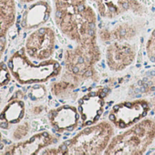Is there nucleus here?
Instances as JSON below:
<instances>
[{"mask_svg": "<svg viewBox=\"0 0 155 155\" xmlns=\"http://www.w3.org/2000/svg\"><path fill=\"white\" fill-rule=\"evenodd\" d=\"M146 54L150 61L155 63V28L148 38L146 43Z\"/></svg>", "mask_w": 155, "mask_h": 155, "instance_id": "12", "label": "nucleus"}, {"mask_svg": "<svg viewBox=\"0 0 155 155\" xmlns=\"http://www.w3.org/2000/svg\"><path fill=\"white\" fill-rule=\"evenodd\" d=\"M114 134V126L111 122L101 121L90 125L65 141L53 154L68 155H95L101 154L107 149Z\"/></svg>", "mask_w": 155, "mask_h": 155, "instance_id": "2", "label": "nucleus"}, {"mask_svg": "<svg viewBox=\"0 0 155 155\" xmlns=\"http://www.w3.org/2000/svg\"><path fill=\"white\" fill-rule=\"evenodd\" d=\"M155 140V120L148 118L135 123L124 132L112 137L105 154L141 155Z\"/></svg>", "mask_w": 155, "mask_h": 155, "instance_id": "3", "label": "nucleus"}, {"mask_svg": "<svg viewBox=\"0 0 155 155\" xmlns=\"http://www.w3.org/2000/svg\"><path fill=\"white\" fill-rule=\"evenodd\" d=\"M56 23L76 44L97 38V15L87 0H54Z\"/></svg>", "mask_w": 155, "mask_h": 155, "instance_id": "1", "label": "nucleus"}, {"mask_svg": "<svg viewBox=\"0 0 155 155\" xmlns=\"http://www.w3.org/2000/svg\"><path fill=\"white\" fill-rule=\"evenodd\" d=\"M150 110V104L145 100H134L114 105L109 120L112 125L120 130L127 129L143 120Z\"/></svg>", "mask_w": 155, "mask_h": 155, "instance_id": "5", "label": "nucleus"}, {"mask_svg": "<svg viewBox=\"0 0 155 155\" xmlns=\"http://www.w3.org/2000/svg\"><path fill=\"white\" fill-rule=\"evenodd\" d=\"M1 127L2 128H8V123H6V122L1 123Z\"/></svg>", "mask_w": 155, "mask_h": 155, "instance_id": "13", "label": "nucleus"}, {"mask_svg": "<svg viewBox=\"0 0 155 155\" xmlns=\"http://www.w3.org/2000/svg\"><path fill=\"white\" fill-rule=\"evenodd\" d=\"M28 53L39 59L48 58L55 48V34L50 28H40L28 44Z\"/></svg>", "mask_w": 155, "mask_h": 155, "instance_id": "10", "label": "nucleus"}, {"mask_svg": "<svg viewBox=\"0 0 155 155\" xmlns=\"http://www.w3.org/2000/svg\"><path fill=\"white\" fill-rule=\"evenodd\" d=\"M0 32H1V29H0Z\"/></svg>", "mask_w": 155, "mask_h": 155, "instance_id": "16", "label": "nucleus"}, {"mask_svg": "<svg viewBox=\"0 0 155 155\" xmlns=\"http://www.w3.org/2000/svg\"><path fill=\"white\" fill-rule=\"evenodd\" d=\"M0 40H1V42H5V38L4 37H1V38H0Z\"/></svg>", "mask_w": 155, "mask_h": 155, "instance_id": "14", "label": "nucleus"}, {"mask_svg": "<svg viewBox=\"0 0 155 155\" xmlns=\"http://www.w3.org/2000/svg\"><path fill=\"white\" fill-rule=\"evenodd\" d=\"M110 91L108 88H101L87 93L81 99L78 110L82 126L92 125L101 118L104 111L105 98Z\"/></svg>", "mask_w": 155, "mask_h": 155, "instance_id": "6", "label": "nucleus"}, {"mask_svg": "<svg viewBox=\"0 0 155 155\" xmlns=\"http://www.w3.org/2000/svg\"><path fill=\"white\" fill-rule=\"evenodd\" d=\"M136 58L135 48L126 41H114L106 50V62L112 71H121L130 67Z\"/></svg>", "mask_w": 155, "mask_h": 155, "instance_id": "8", "label": "nucleus"}, {"mask_svg": "<svg viewBox=\"0 0 155 155\" xmlns=\"http://www.w3.org/2000/svg\"><path fill=\"white\" fill-rule=\"evenodd\" d=\"M98 13L106 19H114L121 15L132 12L135 15L144 13V7L137 0H91Z\"/></svg>", "mask_w": 155, "mask_h": 155, "instance_id": "7", "label": "nucleus"}, {"mask_svg": "<svg viewBox=\"0 0 155 155\" xmlns=\"http://www.w3.org/2000/svg\"><path fill=\"white\" fill-rule=\"evenodd\" d=\"M48 117L54 130L58 132L72 131L79 126L81 121L78 109L68 105L51 110Z\"/></svg>", "mask_w": 155, "mask_h": 155, "instance_id": "9", "label": "nucleus"}, {"mask_svg": "<svg viewBox=\"0 0 155 155\" xmlns=\"http://www.w3.org/2000/svg\"><path fill=\"white\" fill-rule=\"evenodd\" d=\"M78 86L76 83L70 81L69 80H62L60 82L58 83H56L53 87V92L55 95L58 96V97H61V98H66L67 97V94H70L74 91L75 89H77ZM73 97V96H71Z\"/></svg>", "mask_w": 155, "mask_h": 155, "instance_id": "11", "label": "nucleus"}, {"mask_svg": "<svg viewBox=\"0 0 155 155\" xmlns=\"http://www.w3.org/2000/svg\"><path fill=\"white\" fill-rule=\"evenodd\" d=\"M97 38L78 43L72 49L66 50L65 67L68 80L79 85L96 76L95 66L101 59Z\"/></svg>", "mask_w": 155, "mask_h": 155, "instance_id": "4", "label": "nucleus"}, {"mask_svg": "<svg viewBox=\"0 0 155 155\" xmlns=\"http://www.w3.org/2000/svg\"><path fill=\"white\" fill-rule=\"evenodd\" d=\"M2 48H2L1 46H0V51H1V50H2Z\"/></svg>", "mask_w": 155, "mask_h": 155, "instance_id": "15", "label": "nucleus"}]
</instances>
